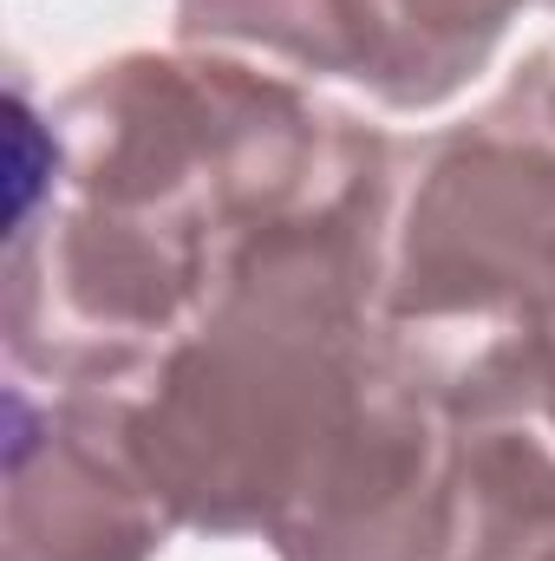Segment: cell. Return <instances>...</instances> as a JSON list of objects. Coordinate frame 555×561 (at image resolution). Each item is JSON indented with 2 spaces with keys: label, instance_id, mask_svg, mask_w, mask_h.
Wrapping results in <instances>:
<instances>
[{
  "label": "cell",
  "instance_id": "3957f363",
  "mask_svg": "<svg viewBox=\"0 0 555 561\" xmlns=\"http://www.w3.org/2000/svg\"><path fill=\"white\" fill-rule=\"evenodd\" d=\"M543 412L555 424V327H550V353H543Z\"/></svg>",
  "mask_w": 555,
  "mask_h": 561
},
{
  "label": "cell",
  "instance_id": "6da1fadb",
  "mask_svg": "<svg viewBox=\"0 0 555 561\" xmlns=\"http://www.w3.org/2000/svg\"><path fill=\"white\" fill-rule=\"evenodd\" d=\"M523 0H183V33L353 79L386 105L451 99Z\"/></svg>",
  "mask_w": 555,
  "mask_h": 561
},
{
  "label": "cell",
  "instance_id": "7a4b0ae2",
  "mask_svg": "<svg viewBox=\"0 0 555 561\" xmlns=\"http://www.w3.org/2000/svg\"><path fill=\"white\" fill-rule=\"evenodd\" d=\"M438 561H555V444L517 419L457 424Z\"/></svg>",
  "mask_w": 555,
  "mask_h": 561
}]
</instances>
